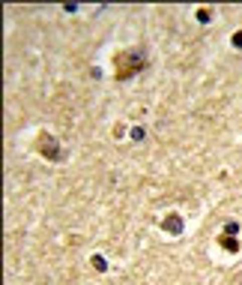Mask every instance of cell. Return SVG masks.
Masks as SVG:
<instances>
[{
  "label": "cell",
  "instance_id": "obj_7",
  "mask_svg": "<svg viewBox=\"0 0 242 285\" xmlns=\"http://www.w3.org/2000/svg\"><path fill=\"white\" fill-rule=\"evenodd\" d=\"M233 48H242V30L239 33H233Z\"/></svg>",
  "mask_w": 242,
  "mask_h": 285
},
{
  "label": "cell",
  "instance_id": "obj_5",
  "mask_svg": "<svg viewBox=\"0 0 242 285\" xmlns=\"http://www.w3.org/2000/svg\"><path fill=\"white\" fill-rule=\"evenodd\" d=\"M90 261H93V267H96V270H108V261H105L102 255H93Z\"/></svg>",
  "mask_w": 242,
  "mask_h": 285
},
{
  "label": "cell",
  "instance_id": "obj_6",
  "mask_svg": "<svg viewBox=\"0 0 242 285\" xmlns=\"http://www.w3.org/2000/svg\"><path fill=\"white\" fill-rule=\"evenodd\" d=\"M197 21H200V24H209V9H200V12H197Z\"/></svg>",
  "mask_w": 242,
  "mask_h": 285
},
{
  "label": "cell",
  "instance_id": "obj_2",
  "mask_svg": "<svg viewBox=\"0 0 242 285\" xmlns=\"http://www.w3.org/2000/svg\"><path fill=\"white\" fill-rule=\"evenodd\" d=\"M36 150H39L45 159H51V162H63V159H66V150H63L60 144H57V138L48 135V132H39V135H36Z\"/></svg>",
  "mask_w": 242,
  "mask_h": 285
},
{
  "label": "cell",
  "instance_id": "obj_4",
  "mask_svg": "<svg viewBox=\"0 0 242 285\" xmlns=\"http://www.w3.org/2000/svg\"><path fill=\"white\" fill-rule=\"evenodd\" d=\"M218 243H221L227 252H239V240H233V237H227V234H221V237H218Z\"/></svg>",
  "mask_w": 242,
  "mask_h": 285
},
{
  "label": "cell",
  "instance_id": "obj_1",
  "mask_svg": "<svg viewBox=\"0 0 242 285\" xmlns=\"http://www.w3.org/2000/svg\"><path fill=\"white\" fill-rule=\"evenodd\" d=\"M147 63H150V57H147L144 48H126V51H120L114 57V78L117 81H129L141 69H147Z\"/></svg>",
  "mask_w": 242,
  "mask_h": 285
},
{
  "label": "cell",
  "instance_id": "obj_3",
  "mask_svg": "<svg viewBox=\"0 0 242 285\" xmlns=\"http://www.w3.org/2000/svg\"><path fill=\"white\" fill-rule=\"evenodd\" d=\"M162 228H165V231H171L174 237H180V234H182V219L177 213H171L165 222H162Z\"/></svg>",
  "mask_w": 242,
  "mask_h": 285
}]
</instances>
